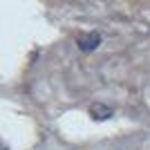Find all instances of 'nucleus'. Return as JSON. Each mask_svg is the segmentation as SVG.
Segmentation results:
<instances>
[{
	"mask_svg": "<svg viewBox=\"0 0 150 150\" xmlns=\"http://www.w3.org/2000/svg\"><path fill=\"white\" fill-rule=\"evenodd\" d=\"M101 43H103V36H101L99 31H85V34H81V36L76 38V47L81 52H85V54L99 50Z\"/></svg>",
	"mask_w": 150,
	"mask_h": 150,
	"instance_id": "nucleus-1",
	"label": "nucleus"
},
{
	"mask_svg": "<svg viewBox=\"0 0 150 150\" xmlns=\"http://www.w3.org/2000/svg\"><path fill=\"white\" fill-rule=\"evenodd\" d=\"M90 117L94 121H108V119L114 117V108H110L103 101H94L92 105H90Z\"/></svg>",
	"mask_w": 150,
	"mask_h": 150,
	"instance_id": "nucleus-2",
	"label": "nucleus"
},
{
	"mask_svg": "<svg viewBox=\"0 0 150 150\" xmlns=\"http://www.w3.org/2000/svg\"><path fill=\"white\" fill-rule=\"evenodd\" d=\"M0 150H7V146H5V144H2V141H0Z\"/></svg>",
	"mask_w": 150,
	"mask_h": 150,
	"instance_id": "nucleus-3",
	"label": "nucleus"
}]
</instances>
